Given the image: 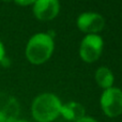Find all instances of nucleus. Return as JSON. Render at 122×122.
Segmentation results:
<instances>
[{"instance_id": "nucleus-1", "label": "nucleus", "mask_w": 122, "mask_h": 122, "mask_svg": "<svg viewBox=\"0 0 122 122\" xmlns=\"http://www.w3.org/2000/svg\"><path fill=\"white\" fill-rule=\"evenodd\" d=\"M61 101L53 93H43L34 99L31 112L38 122H53L60 116Z\"/></svg>"}, {"instance_id": "nucleus-2", "label": "nucleus", "mask_w": 122, "mask_h": 122, "mask_svg": "<svg viewBox=\"0 0 122 122\" xmlns=\"http://www.w3.org/2000/svg\"><path fill=\"white\" fill-rule=\"evenodd\" d=\"M54 41L48 33H38L29 40L26 47L27 59L33 64H42L51 58Z\"/></svg>"}, {"instance_id": "nucleus-3", "label": "nucleus", "mask_w": 122, "mask_h": 122, "mask_svg": "<svg viewBox=\"0 0 122 122\" xmlns=\"http://www.w3.org/2000/svg\"><path fill=\"white\" fill-rule=\"evenodd\" d=\"M101 107L109 118H116L122 114V90L119 88L106 89L101 97Z\"/></svg>"}, {"instance_id": "nucleus-4", "label": "nucleus", "mask_w": 122, "mask_h": 122, "mask_svg": "<svg viewBox=\"0 0 122 122\" xmlns=\"http://www.w3.org/2000/svg\"><path fill=\"white\" fill-rule=\"evenodd\" d=\"M103 51V39L97 34H88L81 41L79 55L86 62H94L100 58Z\"/></svg>"}, {"instance_id": "nucleus-5", "label": "nucleus", "mask_w": 122, "mask_h": 122, "mask_svg": "<svg viewBox=\"0 0 122 122\" xmlns=\"http://www.w3.org/2000/svg\"><path fill=\"white\" fill-rule=\"evenodd\" d=\"M19 112L18 101L9 93L0 92V122H16Z\"/></svg>"}, {"instance_id": "nucleus-6", "label": "nucleus", "mask_w": 122, "mask_h": 122, "mask_svg": "<svg viewBox=\"0 0 122 122\" xmlns=\"http://www.w3.org/2000/svg\"><path fill=\"white\" fill-rule=\"evenodd\" d=\"M77 26L82 32L95 34L97 32L103 30L105 26V20L99 13L86 12L79 15L77 19Z\"/></svg>"}, {"instance_id": "nucleus-7", "label": "nucleus", "mask_w": 122, "mask_h": 122, "mask_svg": "<svg viewBox=\"0 0 122 122\" xmlns=\"http://www.w3.org/2000/svg\"><path fill=\"white\" fill-rule=\"evenodd\" d=\"M58 0H36L34 2L33 13L40 20H51L59 13Z\"/></svg>"}, {"instance_id": "nucleus-8", "label": "nucleus", "mask_w": 122, "mask_h": 122, "mask_svg": "<svg viewBox=\"0 0 122 122\" xmlns=\"http://www.w3.org/2000/svg\"><path fill=\"white\" fill-rule=\"evenodd\" d=\"M85 114H86L85 107L81 104L76 103V102H69L61 106L60 115L69 121L76 122L80 120L85 117Z\"/></svg>"}, {"instance_id": "nucleus-9", "label": "nucleus", "mask_w": 122, "mask_h": 122, "mask_svg": "<svg viewBox=\"0 0 122 122\" xmlns=\"http://www.w3.org/2000/svg\"><path fill=\"white\" fill-rule=\"evenodd\" d=\"M95 80L100 87L106 90V89L112 88L114 85V75L109 69L102 66L95 72Z\"/></svg>"}, {"instance_id": "nucleus-10", "label": "nucleus", "mask_w": 122, "mask_h": 122, "mask_svg": "<svg viewBox=\"0 0 122 122\" xmlns=\"http://www.w3.org/2000/svg\"><path fill=\"white\" fill-rule=\"evenodd\" d=\"M14 1L19 5H29V4L34 3L36 0H14Z\"/></svg>"}, {"instance_id": "nucleus-11", "label": "nucleus", "mask_w": 122, "mask_h": 122, "mask_svg": "<svg viewBox=\"0 0 122 122\" xmlns=\"http://www.w3.org/2000/svg\"><path fill=\"white\" fill-rule=\"evenodd\" d=\"M4 55H5V51H4V47H3V44L1 43V41H0V62H1L2 59L4 58Z\"/></svg>"}, {"instance_id": "nucleus-12", "label": "nucleus", "mask_w": 122, "mask_h": 122, "mask_svg": "<svg viewBox=\"0 0 122 122\" xmlns=\"http://www.w3.org/2000/svg\"><path fill=\"white\" fill-rule=\"evenodd\" d=\"M76 122H97V121L93 118H90V117H84V118H81L80 120H78Z\"/></svg>"}, {"instance_id": "nucleus-13", "label": "nucleus", "mask_w": 122, "mask_h": 122, "mask_svg": "<svg viewBox=\"0 0 122 122\" xmlns=\"http://www.w3.org/2000/svg\"><path fill=\"white\" fill-rule=\"evenodd\" d=\"M16 122H29V121H27V120H23V119H21V120H19V119H18V120H17Z\"/></svg>"}]
</instances>
